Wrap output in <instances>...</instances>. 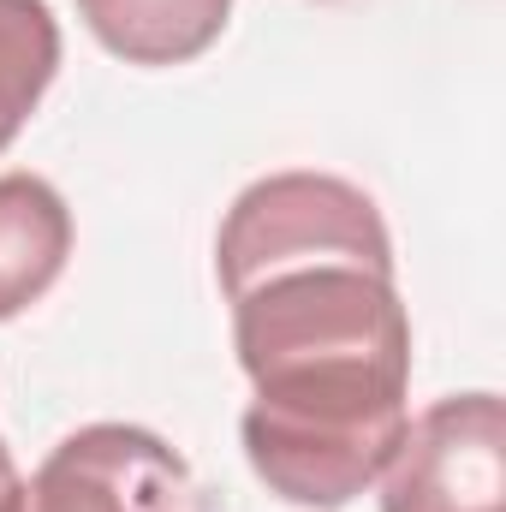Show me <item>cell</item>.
<instances>
[{
    "mask_svg": "<svg viewBox=\"0 0 506 512\" xmlns=\"http://www.w3.org/2000/svg\"><path fill=\"white\" fill-rule=\"evenodd\" d=\"M72 256V209L36 173H0V322L30 310Z\"/></svg>",
    "mask_w": 506,
    "mask_h": 512,
    "instance_id": "cell-5",
    "label": "cell"
},
{
    "mask_svg": "<svg viewBox=\"0 0 506 512\" xmlns=\"http://www.w3.org/2000/svg\"><path fill=\"white\" fill-rule=\"evenodd\" d=\"M381 512H506V405L501 393H459L405 423Z\"/></svg>",
    "mask_w": 506,
    "mask_h": 512,
    "instance_id": "cell-3",
    "label": "cell"
},
{
    "mask_svg": "<svg viewBox=\"0 0 506 512\" xmlns=\"http://www.w3.org/2000/svg\"><path fill=\"white\" fill-rule=\"evenodd\" d=\"M60 72V24L48 0H0V149L24 131Z\"/></svg>",
    "mask_w": 506,
    "mask_h": 512,
    "instance_id": "cell-7",
    "label": "cell"
},
{
    "mask_svg": "<svg viewBox=\"0 0 506 512\" xmlns=\"http://www.w3.org/2000/svg\"><path fill=\"white\" fill-rule=\"evenodd\" d=\"M233 0H78L90 36L126 66H185L227 30Z\"/></svg>",
    "mask_w": 506,
    "mask_h": 512,
    "instance_id": "cell-6",
    "label": "cell"
},
{
    "mask_svg": "<svg viewBox=\"0 0 506 512\" xmlns=\"http://www.w3.org/2000/svg\"><path fill=\"white\" fill-rule=\"evenodd\" d=\"M12 512H203L191 465L137 423L72 429L30 483H18Z\"/></svg>",
    "mask_w": 506,
    "mask_h": 512,
    "instance_id": "cell-4",
    "label": "cell"
},
{
    "mask_svg": "<svg viewBox=\"0 0 506 512\" xmlns=\"http://www.w3.org/2000/svg\"><path fill=\"white\" fill-rule=\"evenodd\" d=\"M304 262H364L376 274H393V239L381 209L334 173H274L239 191L215 239L221 292L239 298L262 274Z\"/></svg>",
    "mask_w": 506,
    "mask_h": 512,
    "instance_id": "cell-2",
    "label": "cell"
},
{
    "mask_svg": "<svg viewBox=\"0 0 506 512\" xmlns=\"http://www.w3.org/2000/svg\"><path fill=\"white\" fill-rule=\"evenodd\" d=\"M12 501H18V465H12V453L0 441V512H12Z\"/></svg>",
    "mask_w": 506,
    "mask_h": 512,
    "instance_id": "cell-8",
    "label": "cell"
},
{
    "mask_svg": "<svg viewBox=\"0 0 506 512\" xmlns=\"http://www.w3.org/2000/svg\"><path fill=\"white\" fill-rule=\"evenodd\" d=\"M227 304L256 387L239 423L251 471L292 507H346L387 471L411 423V316L393 274L304 262Z\"/></svg>",
    "mask_w": 506,
    "mask_h": 512,
    "instance_id": "cell-1",
    "label": "cell"
}]
</instances>
